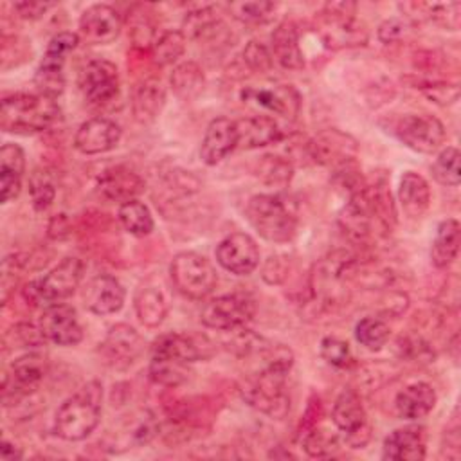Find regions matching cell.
<instances>
[{"instance_id":"6da1fadb","label":"cell","mask_w":461,"mask_h":461,"mask_svg":"<svg viewBox=\"0 0 461 461\" xmlns=\"http://www.w3.org/2000/svg\"><path fill=\"white\" fill-rule=\"evenodd\" d=\"M103 385L90 380L68 396L54 416V432L65 441H81L88 438L101 421Z\"/></svg>"},{"instance_id":"7a4b0ae2","label":"cell","mask_w":461,"mask_h":461,"mask_svg":"<svg viewBox=\"0 0 461 461\" xmlns=\"http://www.w3.org/2000/svg\"><path fill=\"white\" fill-rule=\"evenodd\" d=\"M254 230L267 241L286 243L297 232V205L283 193L254 194L245 207Z\"/></svg>"},{"instance_id":"3957f363","label":"cell","mask_w":461,"mask_h":461,"mask_svg":"<svg viewBox=\"0 0 461 461\" xmlns=\"http://www.w3.org/2000/svg\"><path fill=\"white\" fill-rule=\"evenodd\" d=\"M59 115L61 110L56 99L16 92L2 99L0 128L9 133H38L54 126Z\"/></svg>"},{"instance_id":"277c9868","label":"cell","mask_w":461,"mask_h":461,"mask_svg":"<svg viewBox=\"0 0 461 461\" xmlns=\"http://www.w3.org/2000/svg\"><path fill=\"white\" fill-rule=\"evenodd\" d=\"M286 376L288 371L277 367L254 369L241 380L240 393L250 407L270 418L283 420L290 411V396L285 391Z\"/></svg>"},{"instance_id":"5b68a950","label":"cell","mask_w":461,"mask_h":461,"mask_svg":"<svg viewBox=\"0 0 461 461\" xmlns=\"http://www.w3.org/2000/svg\"><path fill=\"white\" fill-rule=\"evenodd\" d=\"M85 265L79 258L61 259L47 276L31 281L23 288V297L34 306H49L70 297L83 279Z\"/></svg>"},{"instance_id":"8992f818","label":"cell","mask_w":461,"mask_h":461,"mask_svg":"<svg viewBox=\"0 0 461 461\" xmlns=\"http://www.w3.org/2000/svg\"><path fill=\"white\" fill-rule=\"evenodd\" d=\"M169 276L175 288L189 299H205L218 283L212 263L198 252H178L169 265Z\"/></svg>"},{"instance_id":"52a82bcc","label":"cell","mask_w":461,"mask_h":461,"mask_svg":"<svg viewBox=\"0 0 461 461\" xmlns=\"http://www.w3.org/2000/svg\"><path fill=\"white\" fill-rule=\"evenodd\" d=\"M79 43L77 32L63 31L56 34L40 61L34 74V86L38 94L47 95L50 99H58L65 88V59L70 50H74Z\"/></svg>"},{"instance_id":"ba28073f","label":"cell","mask_w":461,"mask_h":461,"mask_svg":"<svg viewBox=\"0 0 461 461\" xmlns=\"http://www.w3.org/2000/svg\"><path fill=\"white\" fill-rule=\"evenodd\" d=\"M331 421L351 448H362L371 439V423L366 407L353 389H344L337 396L331 407Z\"/></svg>"},{"instance_id":"9c48e42d","label":"cell","mask_w":461,"mask_h":461,"mask_svg":"<svg viewBox=\"0 0 461 461\" xmlns=\"http://www.w3.org/2000/svg\"><path fill=\"white\" fill-rule=\"evenodd\" d=\"M256 304L247 294H225L211 299L202 308V324L218 331L243 330L254 317Z\"/></svg>"},{"instance_id":"30bf717a","label":"cell","mask_w":461,"mask_h":461,"mask_svg":"<svg viewBox=\"0 0 461 461\" xmlns=\"http://www.w3.org/2000/svg\"><path fill=\"white\" fill-rule=\"evenodd\" d=\"M393 133L400 142L418 153H434L447 140L443 122L430 113H405L396 119Z\"/></svg>"},{"instance_id":"8fae6325","label":"cell","mask_w":461,"mask_h":461,"mask_svg":"<svg viewBox=\"0 0 461 461\" xmlns=\"http://www.w3.org/2000/svg\"><path fill=\"white\" fill-rule=\"evenodd\" d=\"M79 88L86 103L103 106L119 94V72L108 59H90L79 72Z\"/></svg>"},{"instance_id":"7c38bea8","label":"cell","mask_w":461,"mask_h":461,"mask_svg":"<svg viewBox=\"0 0 461 461\" xmlns=\"http://www.w3.org/2000/svg\"><path fill=\"white\" fill-rule=\"evenodd\" d=\"M214 353V344L207 335L202 333H164L155 339L151 346V357L176 358L185 364L196 360H207Z\"/></svg>"},{"instance_id":"4fadbf2b","label":"cell","mask_w":461,"mask_h":461,"mask_svg":"<svg viewBox=\"0 0 461 461\" xmlns=\"http://www.w3.org/2000/svg\"><path fill=\"white\" fill-rule=\"evenodd\" d=\"M144 351V340L130 324H115L99 344L101 358L113 369L130 367Z\"/></svg>"},{"instance_id":"5bb4252c","label":"cell","mask_w":461,"mask_h":461,"mask_svg":"<svg viewBox=\"0 0 461 461\" xmlns=\"http://www.w3.org/2000/svg\"><path fill=\"white\" fill-rule=\"evenodd\" d=\"M355 4H326L324 7V31L322 36L331 47H349L364 45L367 40L366 29L360 27L355 18Z\"/></svg>"},{"instance_id":"9a60e30c","label":"cell","mask_w":461,"mask_h":461,"mask_svg":"<svg viewBox=\"0 0 461 461\" xmlns=\"http://www.w3.org/2000/svg\"><path fill=\"white\" fill-rule=\"evenodd\" d=\"M216 261L234 276H249L259 265V249L247 232H232L216 247Z\"/></svg>"},{"instance_id":"2e32d148","label":"cell","mask_w":461,"mask_h":461,"mask_svg":"<svg viewBox=\"0 0 461 461\" xmlns=\"http://www.w3.org/2000/svg\"><path fill=\"white\" fill-rule=\"evenodd\" d=\"M38 328L45 340L58 346H76L83 340V328L70 304L54 303L43 308Z\"/></svg>"},{"instance_id":"e0dca14e","label":"cell","mask_w":461,"mask_h":461,"mask_svg":"<svg viewBox=\"0 0 461 461\" xmlns=\"http://www.w3.org/2000/svg\"><path fill=\"white\" fill-rule=\"evenodd\" d=\"M241 99L247 104H254L285 119H295L301 110V95L292 85H272L261 88L249 86L241 90Z\"/></svg>"},{"instance_id":"ac0fdd59","label":"cell","mask_w":461,"mask_h":461,"mask_svg":"<svg viewBox=\"0 0 461 461\" xmlns=\"http://www.w3.org/2000/svg\"><path fill=\"white\" fill-rule=\"evenodd\" d=\"M306 153L319 164L340 167L348 162H353L357 153V140L339 130H326L306 144Z\"/></svg>"},{"instance_id":"d6986e66","label":"cell","mask_w":461,"mask_h":461,"mask_svg":"<svg viewBox=\"0 0 461 461\" xmlns=\"http://www.w3.org/2000/svg\"><path fill=\"white\" fill-rule=\"evenodd\" d=\"M121 27V14L112 5L94 4L79 18V38L92 45H104L119 36Z\"/></svg>"},{"instance_id":"ffe728a7","label":"cell","mask_w":461,"mask_h":461,"mask_svg":"<svg viewBox=\"0 0 461 461\" xmlns=\"http://www.w3.org/2000/svg\"><path fill=\"white\" fill-rule=\"evenodd\" d=\"M121 126L106 117H92L85 121L76 135L74 148L83 155H99L113 149L121 140Z\"/></svg>"},{"instance_id":"44dd1931","label":"cell","mask_w":461,"mask_h":461,"mask_svg":"<svg viewBox=\"0 0 461 461\" xmlns=\"http://www.w3.org/2000/svg\"><path fill=\"white\" fill-rule=\"evenodd\" d=\"M83 304L95 315H112L124 304L126 292L119 279L108 274L92 277L83 288Z\"/></svg>"},{"instance_id":"7402d4cb","label":"cell","mask_w":461,"mask_h":461,"mask_svg":"<svg viewBox=\"0 0 461 461\" xmlns=\"http://www.w3.org/2000/svg\"><path fill=\"white\" fill-rule=\"evenodd\" d=\"M236 148H238L236 121L229 117H216L205 128L202 146H200V158L207 166H216Z\"/></svg>"},{"instance_id":"603a6c76","label":"cell","mask_w":461,"mask_h":461,"mask_svg":"<svg viewBox=\"0 0 461 461\" xmlns=\"http://www.w3.org/2000/svg\"><path fill=\"white\" fill-rule=\"evenodd\" d=\"M427 434L421 425L394 429L382 447V457L391 461H420L425 457Z\"/></svg>"},{"instance_id":"cb8c5ba5","label":"cell","mask_w":461,"mask_h":461,"mask_svg":"<svg viewBox=\"0 0 461 461\" xmlns=\"http://www.w3.org/2000/svg\"><path fill=\"white\" fill-rule=\"evenodd\" d=\"M99 193L110 202H130L135 200L144 191V180L124 166H113L101 173L97 180Z\"/></svg>"},{"instance_id":"d4e9b609","label":"cell","mask_w":461,"mask_h":461,"mask_svg":"<svg viewBox=\"0 0 461 461\" xmlns=\"http://www.w3.org/2000/svg\"><path fill=\"white\" fill-rule=\"evenodd\" d=\"M238 148L254 149L276 144L283 139V131L272 115H250L238 119Z\"/></svg>"},{"instance_id":"484cf974","label":"cell","mask_w":461,"mask_h":461,"mask_svg":"<svg viewBox=\"0 0 461 461\" xmlns=\"http://www.w3.org/2000/svg\"><path fill=\"white\" fill-rule=\"evenodd\" d=\"M47 369H49L47 357L40 351H31L18 357L11 364L9 375H5L4 382L13 384V389L16 394H25L43 380V376L47 375Z\"/></svg>"},{"instance_id":"4316f807","label":"cell","mask_w":461,"mask_h":461,"mask_svg":"<svg viewBox=\"0 0 461 461\" xmlns=\"http://www.w3.org/2000/svg\"><path fill=\"white\" fill-rule=\"evenodd\" d=\"M438 396L430 384L427 382H414L405 385L396 400L394 407L400 418L403 420H421L436 407Z\"/></svg>"},{"instance_id":"83f0119b","label":"cell","mask_w":461,"mask_h":461,"mask_svg":"<svg viewBox=\"0 0 461 461\" xmlns=\"http://www.w3.org/2000/svg\"><path fill=\"white\" fill-rule=\"evenodd\" d=\"M166 101L164 86L158 79L148 77L137 83L131 90V113L137 122L149 124L153 122Z\"/></svg>"},{"instance_id":"f1b7e54d","label":"cell","mask_w":461,"mask_h":461,"mask_svg":"<svg viewBox=\"0 0 461 461\" xmlns=\"http://www.w3.org/2000/svg\"><path fill=\"white\" fill-rule=\"evenodd\" d=\"M25 173L23 149L14 142H5L0 148V189L2 202H9L20 194Z\"/></svg>"},{"instance_id":"f546056e","label":"cell","mask_w":461,"mask_h":461,"mask_svg":"<svg viewBox=\"0 0 461 461\" xmlns=\"http://www.w3.org/2000/svg\"><path fill=\"white\" fill-rule=\"evenodd\" d=\"M272 58L288 70H301L304 56L299 47L297 27L292 22L279 23L272 32Z\"/></svg>"},{"instance_id":"4dcf8cb0","label":"cell","mask_w":461,"mask_h":461,"mask_svg":"<svg viewBox=\"0 0 461 461\" xmlns=\"http://www.w3.org/2000/svg\"><path fill=\"white\" fill-rule=\"evenodd\" d=\"M398 200L403 212L409 218H420L427 212L430 205V187L429 182L414 171H405L400 178Z\"/></svg>"},{"instance_id":"1f68e13d","label":"cell","mask_w":461,"mask_h":461,"mask_svg":"<svg viewBox=\"0 0 461 461\" xmlns=\"http://www.w3.org/2000/svg\"><path fill=\"white\" fill-rule=\"evenodd\" d=\"M461 241V227L456 218L443 220L434 234L430 245V261L436 268H447L454 263L459 252Z\"/></svg>"},{"instance_id":"d6a6232c","label":"cell","mask_w":461,"mask_h":461,"mask_svg":"<svg viewBox=\"0 0 461 461\" xmlns=\"http://www.w3.org/2000/svg\"><path fill=\"white\" fill-rule=\"evenodd\" d=\"M133 306L139 321L146 328H157L167 315V301L157 285H140L133 295Z\"/></svg>"},{"instance_id":"836d02e7","label":"cell","mask_w":461,"mask_h":461,"mask_svg":"<svg viewBox=\"0 0 461 461\" xmlns=\"http://www.w3.org/2000/svg\"><path fill=\"white\" fill-rule=\"evenodd\" d=\"M169 85L178 99L193 101L202 94L205 86V76L202 67L196 61L187 59L175 65L169 76Z\"/></svg>"},{"instance_id":"e575fe53","label":"cell","mask_w":461,"mask_h":461,"mask_svg":"<svg viewBox=\"0 0 461 461\" xmlns=\"http://www.w3.org/2000/svg\"><path fill=\"white\" fill-rule=\"evenodd\" d=\"M58 187V175L52 167H36L29 176V194L32 207L36 211H47L54 198Z\"/></svg>"},{"instance_id":"d590c367","label":"cell","mask_w":461,"mask_h":461,"mask_svg":"<svg viewBox=\"0 0 461 461\" xmlns=\"http://www.w3.org/2000/svg\"><path fill=\"white\" fill-rule=\"evenodd\" d=\"M117 218L122 229L133 236H148L153 230L151 211L137 198L121 203L117 209Z\"/></svg>"},{"instance_id":"8d00e7d4","label":"cell","mask_w":461,"mask_h":461,"mask_svg":"<svg viewBox=\"0 0 461 461\" xmlns=\"http://www.w3.org/2000/svg\"><path fill=\"white\" fill-rule=\"evenodd\" d=\"M149 378L166 387H176L189 378V364L176 358L151 357L149 362Z\"/></svg>"},{"instance_id":"74e56055","label":"cell","mask_w":461,"mask_h":461,"mask_svg":"<svg viewBox=\"0 0 461 461\" xmlns=\"http://www.w3.org/2000/svg\"><path fill=\"white\" fill-rule=\"evenodd\" d=\"M185 34L182 31H166L151 45V58L157 65L175 63L185 50Z\"/></svg>"},{"instance_id":"f35d334b","label":"cell","mask_w":461,"mask_h":461,"mask_svg":"<svg viewBox=\"0 0 461 461\" xmlns=\"http://www.w3.org/2000/svg\"><path fill=\"white\" fill-rule=\"evenodd\" d=\"M459 149L456 146H447L439 151L436 157L430 171L438 184L441 185H457L461 182V171H459Z\"/></svg>"},{"instance_id":"ab89813d","label":"cell","mask_w":461,"mask_h":461,"mask_svg":"<svg viewBox=\"0 0 461 461\" xmlns=\"http://www.w3.org/2000/svg\"><path fill=\"white\" fill-rule=\"evenodd\" d=\"M391 330L380 317H364L355 326V339L367 349L376 351L389 340Z\"/></svg>"},{"instance_id":"60d3db41","label":"cell","mask_w":461,"mask_h":461,"mask_svg":"<svg viewBox=\"0 0 461 461\" xmlns=\"http://www.w3.org/2000/svg\"><path fill=\"white\" fill-rule=\"evenodd\" d=\"M256 175L268 185L285 187L292 178V164L277 155H263L258 162Z\"/></svg>"},{"instance_id":"b9f144b4","label":"cell","mask_w":461,"mask_h":461,"mask_svg":"<svg viewBox=\"0 0 461 461\" xmlns=\"http://www.w3.org/2000/svg\"><path fill=\"white\" fill-rule=\"evenodd\" d=\"M230 14L243 23H263L276 11V4L256 0V2H232L229 4Z\"/></svg>"},{"instance_id":"7bdbcfd3","label":"cell","mask_w":461,"mask_h":461,"mask_svg":"<svg viewBox=\"0 0 461 461\" xmlns=\"http://www.w3.org/2000/svg\"><path fill=\"white\" fill-rule=\"evenodd\" d=\"M303 447L313 457L331 456L333 450L337 448V438L335 436H328L326 430H319V429L312 427L303 436Z\"/></svg>"},{"instance_id":"ee69618b","label":"cell","mask_w":461,"mask_h":461,"mask_svg":"<svg viewBox=\"0 0 461 461\" xmlns=\"http://www.w3.org/2000/svg\"><path fill=\"white\" fill-rule=\"evenodd\" d=\"M321 357L335 367H346L351 360L349 344L346 340H340L337 337H324L319 346Z\"/></svg>"},{"instance_id":"f6af8a7d","label":"cell","mask_w":461,"mask_h":461,"mask_svg":"<svg viewBox=\"0 0 461 461\" xmlns=\"http://www.w3.org/2000/svg\"><path fill=\"white\" fill-rule=\"evenodd\" d=\"M243 63L252 70V72H268L272 68L274 58L272 52L261 43V41H249L243 49Z\"/></svg>"},{"instance_id":"bcb514c9","label":"cell","mask_w":461,"mask_h":461,"mask_svg":"<svg viewBox=\"0 0 461 461\" xmlns=\"http://www.w3.org/2000/svg\"><path fill=\"white\" fill-rule=\"evenodd\" d=\"M425 9H427V14L430 16V20H434L448 29H456L459 25V11H461L459 2L427 4Z\"/></svg>"},{"instance_id":"7dc6e473","label":"cell","mask_w":461,"mask_h":461,"mask_svg":"<svg viewBox=\"0 0 461 461\" xmlns=\"http://www.w3.org/2000/svg\"><path fill=\"white\" fill-rule=\"evenodd\" d=\"M407 22L405 20H402V18H389V20H385V22H382L380 23V27H378V40L382 41V43H385V45H389V43H393V41H398V40H402L403 36H405V32H407Z\"/></svg>"},{"instance_id":"c3c4849f","label":"cell","mask_w":461,"mask_h":461,"mask_svg":"<svg viewBox=\"0 0 461 461\" xmlns=\"http://www.w3.org/2000/svg\"><path fill=\"white\" fill-rule=\"evenodd\" d=\"M261 276L267 283L279 285L286 277V261H285V258L283 256H270L263 265Z\"/></svg>"},{"instance_id":"681fc988","label":"cell","mask_w":461,"mask_h":461,"mask_svg":"<svg viewBox=\"0 0 461 461\" xmlns=\"http://www.w3.org/2000/svg\"><path fill=\"white\" fill-rule=\"evenodd\" d=\"M50 7H54L52 2H16L13 4V9L18 13L20 18L25 20H36L43 16Z\"/></svg>"},{"instance_id":"f907efd6","label":"cell","mask_w":461,"mask_h":461,"mask_svg":"<svg viewBox=\"0 0 461 461\" xmlns=\"http://www.w3.org/2000/svg\"><path fill=\"white\" fill-rule=\"evenodd\" d=\"M423 90L432 97L434 103L438 104H450L457 99L459 95V90L456 85H443V83H438V85H430V86H423Z\"/></svg>"},{"instance_id":"816d5d0a","label":"cell","mask_w":461,"mask_h":461,"mask_svg":"<svg viewBox=\"0 0 461 461\" xmlns=\"http://www.w3.org/2000/svg\"><path fill=\"white\" fill-rule=\"evenodd\" d=\"M67 232H68V221H67L65 214L54 216L49 225V234L52 238H63V236H67Z\"/></svg>"},{"instance_id":"f5cc1de1","label":"cell","mask_w":461,"mask_h":461,"mask_svg":"<svg viewBox=\"0 0 461 461\" xmlns=\"http://www.w3.org/2000/svg\"><path fill=\"white\" fill-rule=\"evenodd\" d=\"M23 456V452L20 450V447H16V445H13L11 441H7V439H4L2 441V447H0V457L4 459V461H14V459H20Z\"/></svg>"}]
</instances>
